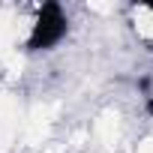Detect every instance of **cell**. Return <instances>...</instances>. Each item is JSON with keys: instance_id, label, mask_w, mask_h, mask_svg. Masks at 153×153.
I'll return each mask as SVG.
<instances>
[{"instance_id": "cell-1", "label": "cell", "mask_w": 153, "mask_h": 153, "mask_svg": "<svg viewBox=\"0 0 153 153\" xmlns=\"http://www.w3.org/2000/svg\"><path fill=\"white\" fill-rule=\"evenodd\" d=\"M63 33H66V18H63L60 6H57V3H45L42 12H39V21H36L33 36H30L27 45H30L33 51H39V48H51V45H57V42L63 39Z\"/></svg>"}]
</instances>
